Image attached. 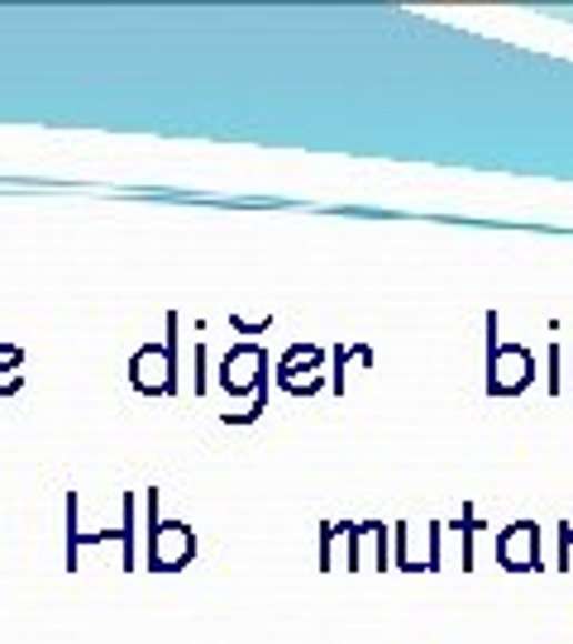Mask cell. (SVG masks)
Segmentation results:
<instances>
[{
    "instance_id": "obj_8",
    "label": "cell",
    "mask_w": 573,
    "mask_h": 644,
    "mask_svg": "<svg viewBox=\"0 0 573 644\" xmlns=\"http://www.w3.org/2000/svg\"><path fill=\"white\" fill-rule=\"evenodd\" d=\"M354 568V525H325L321 530V568Z\"/></svg>"
},
{
    "instance_id": "obj_3",
    "label": "cell",
    "mask_w": 573,
    "mask_h": 644,
    "mask_svg": "<svg viewBox=\"0 0 573 644\" xmlns=\"http://www.w3.org/2000/svg\"><path fill=\"white\" fill-rule=\"evenodd\" d=\"M535 378V359L521 344H497V315H487V392L516 396Z\"/></svg>"
},
{
    "instance_id": "obj_1",
    "label": "cell",
    "mask_w": 573,
    "mask_h": 644,
    "mask_svg": "<svg viewBox=\"0 0 573 644\" xmlns=\"http://www.w3.org/2000/svg\"><path fill=\"white\" fill-rule=\"evenodd\" d=\"M149 502V525H143V568H158V573H178L197 559V535L182 525V521H158V492L143 496Z\"/></svg>"
},
{
    "instance_id": "obj_7",
    "label": "cell",
    "mask_w": 573,
    "mask_h": 644,
    "mask_svg": "<svg viewBox=\"0 0 573 644\" xmlns=\"http://www.w3.org/2000/svg\"><path fill=\"white\" fill-rule=\"evenodd\" d=\"M354 568H388V530L354 525Z\"/></svg>"
},
{
    "instance_id": "obj_10",
    "label": "cell",
    "mask_w": 573,
    "mask_h": 644,
    "mask_svg": "<svg viewBox=\"0 0 573 644\" xmlns=\"http://www.w3.org/2000/svg\"><path fill=\"white\" fill-rule=\"evenodd\" d=\"M550 392H564V378H560V349H550Z\"/></svg>"
},
{
    "instance_id": "obj_5",
    "label": "cell",
    "mask_w": 573,
    "mask_h": 644,
    "mask_svg": "<svg viewBox=\"0 0 573 644\" xmlns=\"http://www.w3.org/2000/svg\"><path fill=\"white\" fill-rule=\"evenodd\" d=\"M497 559H502L506 573H531V568H540V525H531V521L506 525L502 535H497Z\"/></svg>"
},
{
    "instance_id": "obj_6",
    "label": "cell",
    "mask_w": 573,
    "mask_h": 644,
    "mask_svg": "<svg viewBox=\"0 0 573 644\" xmlns=\"http://www.w3.org/2000/svg\"><path fill=\"white\" fill-rule=\"evenodd\" d=\"M396 568H440V525H425V535H416V525H396Z\"/></svg>"
},
{
    "instance_id": "obj_9",
    "label": "cell",
    "mask_w": 573,
    "mask_h": 644,
    "mask_svg": "<svg viewBox=\"0 0 573 644\" xmlns=\"http://www.w3.org/2000/svg\"><path fill=\"white\" fill-rule=\"evenodd\" d=\"M459 535H464V563H459V568H473V535H478V515H473V506H464Z\"/></svg>"
},
{
    "instance_id": "obj_4",
    "label": "cell",
    "mask_w": 573,
    "mask_h": 644,
    "mask_svg": "<svg viewBox=\"0 0 573 644\" xmlns=\"http://www.w3.org/2000/svg\"><path fill=\"white\" fill-rule=\"evenodd\" d=\"M220 386H225L230 396H253L259 386H268V353L259 344L230 349L225 363H220Z\"/></svg>"
},
{
    "instance_id": "obj_2",
    "label": "cell",
    "mask_w": 573,
    "mask_h": 644,
    "mask_svg": "<svg viewBox=\"0 0 573 644\" xmlns=\"http://www.w3.org/2000/svg\"><path fill=\"white\" fill-rule=\"evenodd\" d=\"M130 378L139 392L149 396H172L178 392V315H168V340L143 344L130 359Z\"/></svg>"
}]
</instances>
